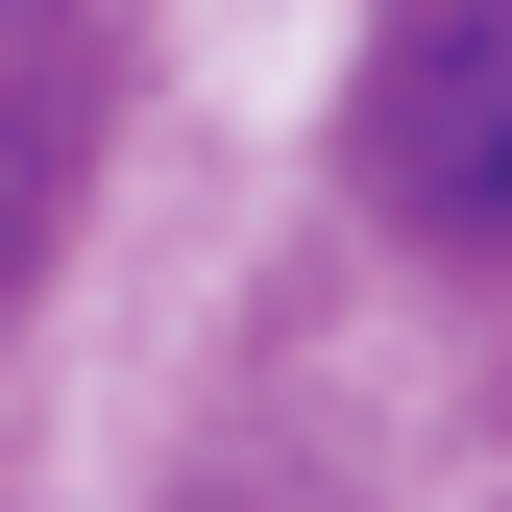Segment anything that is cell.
Here are the masks:
<instances>
[{
    "label": "cell",
    "mask_w": 512,
    "mask_h": 512,
    "mask_svg": "<svg viewBox=\"0 0 512 512\" xmlns=\"http://www.w3.org/2000/svg\"><path fill=\"white\" fill-rule=\"evenodd\" d=\"M488 25H512V0H488Z\"/></svg>",
    "instance_id": "cell-3"
},
{
    "label": "cell",
    "mask_w": 512,
    "mask_h": 512,
    "mask_svg": "<svg viewBox=\"0 0 512 512\" xmlns=\"http://www.w3.org/2000/svg\"><path fill=\"white\" fill-rule=\"evenodd\" d=\"M391 196L464 220V244H512V25H488V0L391 74Z\"/></svg>",
    "instance_id": "cell-1"
},
{
    "label": "cell",
    "mask_w": 512,
    "mask_h": 512,
    "mask_svg": "<svg viewBox=\"0 0 512 512\" xmlns=\"http://www.w3.org/2000/svg\"><path fill=\"white\" fill-rule=\"evenodd\" d=\"M25 220H49V196H25V147H0V293H25Z\"/></svg>",
    "instance_id": "cell-2"
}]
</instances>
